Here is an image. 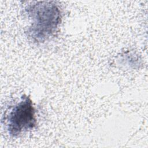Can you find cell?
<instances>
[{
  "instance_id": "1",
  "label": "cell",
  "mask_w": 148,
  "mask_h": 148,
  "mask_svg": "<svg viewBox=\"0 0 148 148\" xmlns=\"http://www.w3.org/2000/svg\"><path fill=\"white\" fill-rule=\"evenodd\" d=\"M25 13L31 20L25 31L35 43H43L57 32L61 22V13L55 1H36L25 8Z\"/></svg>"
},
{
  "instance_id": "2",
  "label": "cell",
  "mask_w": 148,
  "mask_h": 148,
  "mask_svg": "<svg viewBox=\"0 0 148 148\" xmlns=\"http://www.w3.org/2000/svg\"><path fill=\"white\" fill-rule=\"evenodd\" d=\"M6 120L7 130L12 137L34 129L36 125V119L30 97L23 95L20 101L10 109Z\"/></svg>"
}]
</instances>
